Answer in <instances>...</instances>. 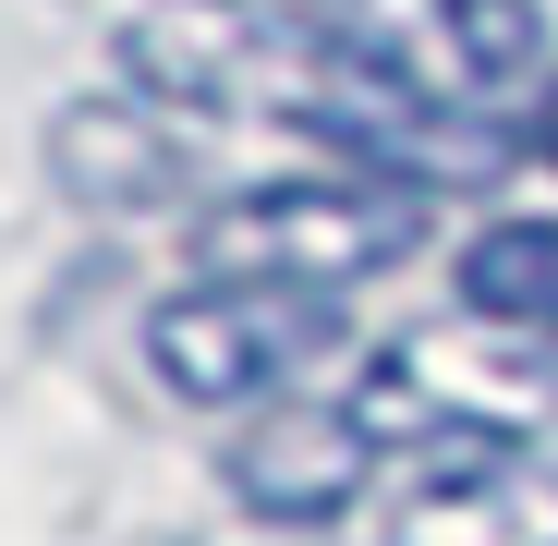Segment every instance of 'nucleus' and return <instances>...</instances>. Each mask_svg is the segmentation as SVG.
I'll return each mask as SVG.
<instances>
[{"label": "nucleus", "mask_w": 558, "mask_h": 546, "mask_svg": "<svg viewBox=\"0 0 558 546\" xmlns=\"http://www.w3.org/2000/svg\"><path fill=\"white\" fill-rule=\"evenodd\" d=\"M425 243V195L377 170H304V182H255L195 219L207 280H292V292H352Z\"/></svg>", "instance_id": "obj_1"}, {"label": "nucleus", "mask_w": 558, "mask_h": 546, "mask_svg": "<svg viewBox=\"0 0 558 546\" xmlns=\"http://www.w3.org/2000/svg\"><path fill=\"white\" fill-rule=\"evenodd\" d=\"M328 340H340V304H328V292H292V280H182V292L146 316L158 389H170V401H207V413L279 401Z\"/></svg>", "instance_id": "obj_2"}, {"label": "nucleus", "mask_w": 558, "mask_h": 546, "mask_svg": "<svg viewBox=\"0 0 558 546\" xmlns=\"http://www.w3.org/2000/svg\"><path fill=\"white\" fill-rule=\"evenodd\" d=\"M352 401H364V425H377V449H389V437H413V449H461V437H534L546 401H558V377L534 364L522 328H498V316L461 304L449 328L389 340L377 377H364Z\"/></svg>", "instance_id": "obj_3"}, {"label": "nucleus", "mask_w": 558, "mask_h": 546, "mask_svg": "<svg viewBox=\"0 0 558 546\" xmlns=\"http://www.w3.org/2000/svg\"><path fill=\"white\" fill-rule=\"evenodd\" d=\"M304 25H316L352 73L401 85V98H425V110H486V98H510V85L534 73V49H546L534 0H316Z\"/></svg>", "instance_id": "obj_4"}, {"label": "nucleus", "mask_w": 558, "mask_h": 546, "mask_svg": "<svg viewBox=\"0 0 558 546\" xmlns=\"http://www.w3.org/2000/svg\"><path fill=\"white\" fill-rule=\"evenodd\" d=\"M377 474L364 401H255L231 425V498L255 522H340Z\"/></svg>", "instance_id": "obj_5"}, {"label": "nucleus", "mask_w": 558, "mask_h": 546, "mask_svg": "<svg viewBox=\"0 0 558 546\" xmlns=\"http://www.w3.org/2000/svg\"><path fill=\"white\" fill-rule=\"evenodd\" d=\"M389 546H558V462H534L522 437L425 449V474L389 510Z\"/></svg>", "instance_id": "obj_6"}, {"label": "nucleus", "mask_w": 558, "mask_h": 546, "mask_svg": "<svg viewBox=\"0 0 558 546\" xmlns=\"http://www.w3.org/2000/svg\"><path fill=\"white\" fill-rule=\"evenodd\" d=\"M49 170H61V195L73 207H98V219H134V207H170L182 182H195V158H182V134L134 98H73L49 122Z\"/></svg>", "instance_id": "obj_7"}, {"label": "nucleus", "mask_w": 558, "mask_h": 546, "mask_svg": "<svg viewBox=\"0 0 558 546\" xmlns=\"http://www.w3.org/2000/svg\"><path fill=\"white\" fill-rule=\"evenodd\" d=\"M461 304L522 328V340H558V219H498L461 243Z\"/></svg>", "instance_id": "obj_8"}, {"label": "nucleus", "mask_w": 558, "mask_h": 546, "mask_svg": "<svg viewBox=\"0 0 558 546\" xmlns=\"http://www.w3.org/2000/svg\"><path fill=\"white\" fill-rule=\"evenodd\" d=\"M534 146H546V158H558V98H546V122H534Z\"/></svg>", "instance_id": "obj_9"}, {"label": "nucleus", "mask_w": 558, "mask_h": 546, "mask_svg": "<svg viewBox=\"0 0 558 546\" xmlns=\"http://www.w3.org/2000/svg\"><path fill=\"white\" fill-rule=\"evenodd\" d=\"M255 13H316V0H255Z\"/></svg>", "instance_id": "obj_10"}]
</instances>
